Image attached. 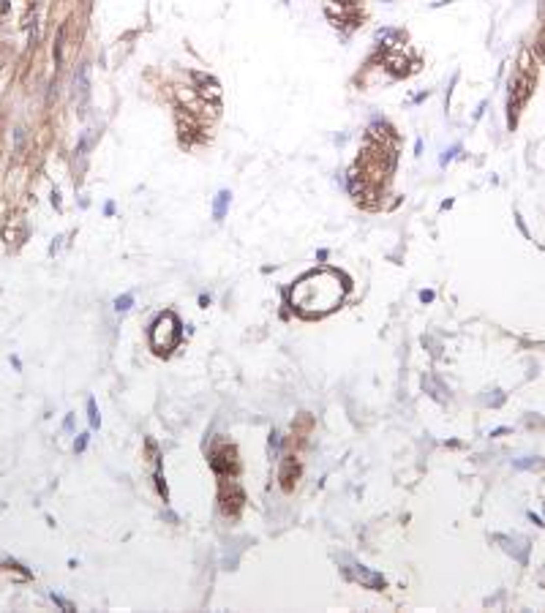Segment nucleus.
<instances>
[{"mask_svg":"<svg viewBox=\"0 0 545 613\" xmlns=\"http://www.w3.org/2000/svg\"><path fill=\"white\" fill-rule=\"evenodd\" d=\"M357 580H362V583H368V586H384V578H379V575H374V572H368V570H357Z\"/></svg>","mask_w":545,"mask_h":613,"instance_id":"obj_4","label":"nucleus"},{"mask_svg":"<svg viewBox=\"0 0 545 613\" xmlns=\"http://www.w3.org/2000/svg\"><path fill=\"white\" fill-rule=\"evenodd\" d=\"M90 422L98 425V414H96V404H93V401H90Z\"/></svg>","mask_w":545,"mask_h":613,"instance_id":"obj_6","label":"nucleus"},{"mask_svg":"<svg viewBox=\"0 0 545 613\" xmlns=\"http://www.w3.org/2000/svg\"><path fill=\"white\" fill-rule=\"evenodd\" d=\"M131 303H134V297H131V295H123V297H117V300H115V308H117V311H128Z\"/></svg>","mask_w":545,"mask_h":613,"instance_id":"obj_5","label":"nucleus"},{"mask_svg":"<svg viewBox=\"0 0 545 613\" xmlns=\"http://www.w3.org/2000/svg\"><path fill=\"white\" fill-rule=\"evenodd\" d=\"M180 341V322L175 313H161L159 319L153 322V330H150V343H153L155 352H169L175 349Z\"/></svg>","mask_w":545,"mask_h":613,"instance_id":"obj_2","label":"nucleus"},{"mask_svg":"<svg viewBox=\"0 0 545 613\" xmlns=\"http://www.w3.org/2000/svg\"><path fill=\"white\" fill-rule=\"evenodd\" d=\"M229 196H232V194H229V191H221V194L216 196V204H213V216H216V218H218V221H221V218H224V213H226V204H229Z\"/></svg>","mask_w":545,"mask_h":613,"instance_id":"obj_3","label":"nucleus"},{"mask_svg":"<svg viewBox=\"0 0 545 613\" xmlns=\"http://www.w3.org/2000/svg\"><path fill=\"white\" fill-rule=\"evenodd\" d=\"M344 295H346V281L341 273L314 270L292 286L289 300L297 313L314 319V316H325V313L335 311L344 303Z\"/></svg>","mask_w":545,"mask_h":613,"instance_id":"obj_1","label":"nucleus"}]
</instances>
